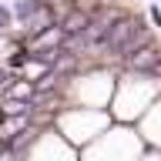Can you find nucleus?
<instances>
[{
  "mask_svg": "<svg viewBox=\"0 0 161 161\" xmlns=\"http://www.w3.org/2000/svg\"><path fill=\"white\" fill-rule=\"evenodd\" d=\"M17 24V17H14V7H3L0 3V30H10Z\"/></svg>",
  "mask_w": 161,
  "mask_h": 161,
  "instance_id": "obj_2",
  "label": "nucleus"
},
{
  "mask_svg": "<svg viewBox=\"0 0 161 161\" xmlns=\"http://www.w3.org/2000/svg\"><path fill=\"white\" fill-rule=\"evenodd\" d=\"M151 20H154V27H161V7H151Z\"/></svg>",
  "mask_w": 161,
  "mask_h": 161,
  "instance_id": "obj_3",
  "label": "nucleus"
},
{
  "mask_svg": "<svg viewBox=\"0 0 161 161\" xmlns=\"http://www.w3.org/2000/svg\"><path fill=\"white\" fill-rule=\"evenodd\" d=\"M47 7V0H14V17H17V24H27L37 17L40 10Z\"/></svg>",
  "mask_w": 161,
  "mask_h": 161,
  "instance_id": "obj_1",
  "label": "nucleus"
},
{
  "mask_svg": "<svg viewBox=\"0 0 161 161\" xmlns=\"http://www.w3.org/2000/svg\"><path fill=\"white\" fill-rule=\"evenodd\" d=\"M0 34H3V30H0Z\"/></svg>",
  "mask_w": 161,
  "mask_h": 161,
  "instance_id": "obj_4",
  "label": "nucleus"
}]
</instances>
